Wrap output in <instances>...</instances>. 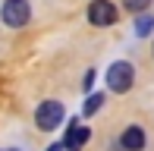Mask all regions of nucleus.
<instances>
[{
  "instance_id": "1a4fd4ad",
  "label": "nucleus",
  "mask_w": 154,
  "mask_h": 151,
  "mask_svg": "<svg viewBox=\"0 0 154 151\" xmlns=\"http://www.w3.org/2000/svg\"><path fill=\"white\" fill-rule=\"evenodd\" d=\"M123 6H126L129 13H145V10L151 6V0H123Z\"/></svg>"
},
{
  "instance_id": "f257e3e1",
  "label": "nucleus",
  "mask_w": 154,
  "mask_h": 151,
  "mask_svg": "<svg viewBox=\"0 0 154 151\" xmlns=\"http://www.w3.org/2000/svg\"><path fill=\"white\" fill-rule=\"evenodd\" d=\"M132 82H135V69H132V63H126V60H116V63L107 69V88L110 91L126 94L132 88Z\"/></svg>"
},
{
  "instance_id": "9d476101",
  "label": "nucleus",
  "mask_w": 154,
  "mask_h": 151,
  "mask_svg": "<svg viewBox=\"0 0 154 151\" xmlns=\"http://www.w3.org/2000/svg\"><path fill=\"white\" fill-rule=\"evenodd\" d=\"M47 151H63V145H51V148H47Z\"/></svg>"
},
{
  "instance_id": "0eeeda50",
  "label": "nucleus",
  "mask_w": 154,
  "mask_h": 151,
  "mask_svg": "<svg viewBox=\"0 0 154 151\" xmlns=\"http://www.w3.org/2000/svg\"><path fill=\"white\" fill-rule=\"evenodd\" d=\"M151 29H154V16L151 13H142V16L135 19V35H148Z\"/></svg>"
},
{
  "instance_id": "39448f33",
  "label": "nucleus",
  "mask_w": 154,
  "mask_h": 151,
  "mask_svg": "<svg viewBox=\"0 0 154 151\" xmlns=\"http://www.w3.org/2000/svg\"><path fill=\"white\" fill-rule=\"evenodd\" d=\"M91 139V129L88 126H82V123H75L72 120V126H69V132H66V139H63V151H79L85 142Z\"/></svg>"
},
{
  "instance_id": "7ed1b4c3",
  "label": "nucleus",
  "mask_w": 154,
  "mask_h": 151,
  "mask_svg": "<svg viewBox=\"0 0 154 151\" xmlns=\"http://www.w3.org/2000/svg\"><path fill=\"white\" fill-rule=\"evenodd\" d=\"M0 16H3V22L10 25V29H22L32 19V6H29V0H6Z\"/></svg>"
},
{
  "instance_id": "20e7f679",
  "label": "nucleus",
  "mask_w": 154,
  "mask_h": 151,
  "mask_svg": "<svg viewBox=\"0 0 154 151\" xmlns=\"http://www.w3.org/2000/svg\"><path fill=\"white\" fill-rule=\"evenodd\" d=\"M88 22L97 25V29H107V25L116 22V6L110 0H91L88 6Z\"/></svg>"
},
{
  "instance_id": "6e6552de",
  "label": "nucleus",
  "mask_w": 154,
  "mask_h": 151,
  "mask_svg": "<svg viewBox=\"0 0 154 151\" xmlns=\"http://www.w3.org/2000/svg\"><path fill=\"white\" fill-rule=\"evenodd\" d=\"M101 104H104V94H88V101H85V116H94L97 110H101Z\"/></svg>"
},
{
  "instance_id": "9b49d317",
  "label": "nucleus",
  "mask_w": 154,
  "mask_h": 151,
  "mask_svg": "<svg viewBox=\"0 0 154 151\" xmlns=\"http://www.w3.org/2000/svg\"><path fill=\"white\" fill-rule=\"evenodd\" d=\"M10 151H13V148H10Z\"/></svg>"
},
{
  "instance_id": "f03ea898",
  "label": "nucleus",
  "mask_w": 154,
  "mask_h": 151,
  "mask_svg": "<svg viewBox=\"0 0 154 151\" xmlns=\"http://www.w3.org/2000/svg\"><path fill=\"white\" fill-rule=\"evenodd\" d=\"M60 123H63V104H60V101H44V104L35 110V126L44 129V132L57 129Z\"/></svg>"
},
{
  "instance_id": "423d86ee",
  "label": "nucleus",
  "mask_w": 154,
  "mask_h": 151,
  "mask_svg": "<svg viewBox=\"0 0 154 151\" xmlns=\"http://www.w3.org/2000/svg\"><path fill=\"white\" fill-rule=\"evenodd\" d=\"M120 145L126 151H142L145 148V132H142V126H126V132L120 135Z\"/></svg>"
}]
</instances>
